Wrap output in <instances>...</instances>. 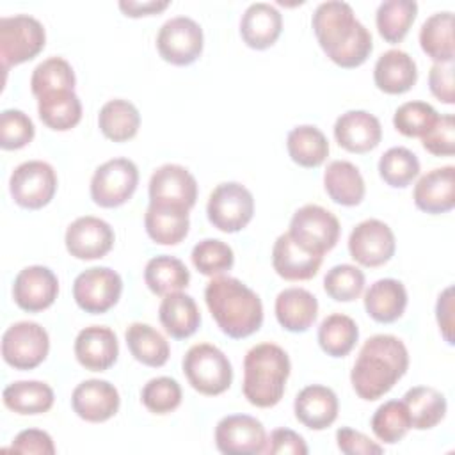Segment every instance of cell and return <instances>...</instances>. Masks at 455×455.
I'll return each instance as SVG.
<instances>
[{
  "label": "cell",
  "instance_id": "obj_1",
  "mask_svg": "<svg viewBox=\"0 0 455 455\" xmlns=\"http://www.w3.org/2000/svg\"><path fill=\"white\" fill-rule=\"evenodd\" d=\"M311 25L320 48L339 68L352 69L364 64L373 50L370 30L347 2H322L313 12Z\"/></svg>",
  "mask_w": 455,
  "mask_h": 455
},
{
  "label": "cell",
  "instance_id": "obj_2",
  "mask_svg": "<svg viewBox=\"0 0 455 455\" xmlns=\"http://www.w3.org/2000/svg\"><path fill=\"white\" fill-rule=\"evenodd\" d=\"M409 368V352L403 341L393 334H375L368 338L350 371L355 395L373 402L393 389Z\"/></svg>",
  "mask_w": 455,
  "mask_h": 455
},
{
  "label": "cell",
  "instance_id": "obj_3",
  "mask_svg": "<svg viewBox=\"0 0 455 455\" xmlns=\"http://www.w3.org/2000/svg\"><path fill=\"white\" fill-rule=\"evenodd\" d=\"M204 300L219 329L233 339L258 332L263 323L261 299L236 277H212L204 288Z\"/></svg>",
  "mask_w": 455,
  "mask_h": 455
},
{
  "label": "cell",
  "instance_id": "obj_4",
  "mask_svg": "<svg viewBox=\"0 0 455 455\" xmlns=\"http://www.w3.org/2000/svg\"><path fill=\"white\" fill-rule=\"evenodd\" d=\"M291 363L275 343L254 345L243 359V396L251 405L268 409L281 402Z\"/></svg>",
  "mask_w": 455,
  "mask_h": 455
},
{
  "label": "cell",
  "instance_id": "obj_5",
  "mask_svg": "<svg viewBox=\"0 0 455 455\" xmlns=\"http://www.w3.org/2000/svg\"><path fill=\"white\" fill-rule=\"evenodd\" d=\"M181 366L188 384L206 396L222 395L233 382V368L228 355L210 343L190 347Z\"/></svg>",
  "mask_w": 455,
  "mask_h": 455
},
{
  "label": "cell",
  "instance_id": "obj_6",
  "mask_svg": "<svg viewBox=\"0 0 455 455\" xmlns=\"http://www.w3.org/2000/svg\"><path fill=\"white\" fill-rule=\"evenodd\" d=\"M44 44V27L34 16L14 14L0 20V59L4 71L32 60L43 52Z\"/></svg>",
  "mask_w": 455,
  "mask_h": 455
},
{
  "label": "cell",
  "instance_id": "obj_7",
  "mask_svg": "<svg viewBox=\"0 0 455 455\" xmlns=\"http://www.w3.org/2000/svg\"><path fill=\"white\" fill-rule=\"evenodd\" d=\"M339 220L323 206L304 204L290 220V236L306 251L323 256L339 240Z\"/></svg>",
  "mask_w": 455,
  "mask_h": 455
},
{
  "label": "cell",
  "instance_id": "obj_8",
  "mask_svg": "<svg viewBox=\"0 0 455 455\" xmlns=\"http://www.w3.org/2000/svg\"><path fill=\"white\" fill-rule=\"evenodd\" d=\"M206 215L212 226L222 233L242 231L254 215V197L242 183H220L208 197Z\"/></svg>",
  "mask_w": 455,
  "mask_h": 455
},
{
  "label": "cell",
  "instance_id": "obj_9",
  "mask_svg": "<svg viewBox=\"0 0 455 455\" xmlns=\"http://www.w3.org/2000/svg\"><path fill=\"white\" fill-rule=\"evenodd\" d=\"M139 185V169L130 158L101 164L91 178V197L101 208H117L132 199Z\"/></svg>",
  "mask_w": 455,
  "mask_h": 455
},
{
  "label": "cell",
  "instance_id": "obj_10",
  "mask_svg": "<svg viewBox=\"0 0 455 455\" xmlns=\"http://www.w3.org/2000/svg\"><path fill=\"white\" fill-rule=\"evenodd\" d=\"M50 350V336L37 322H16L2 336V357L14 370H34Z\"/></svg>",
  "mask_w": 455,
  "mask_h": 455
},
{
  "label": "cell",
  "instance_id": "obj_11",
  "mask_svg": "<svg viewBox=\"0 0 455 455\" xmlns=\"http://www.w3.org/2000/svg\"><path fill=\"white\" fill-rule=\"evenodd\" d=\"M9 192L18 206L39 210L53 199L57 192V174L53 167L43 160L23 162L9 178Z\"/></svg>",
  "mask_w": 455,
  "mask_h": 455
},
{
  "label": "cell",
  "instance_id": "obj_12",
  "mask_svg": "<svg viewBox=\"0 0 455 455\" xmlns=\"http://www.w3.org/2000/svg\"><path fill=\"white\" fill-rule=\"evenodd\" d=\"M203 28L188 16L167 20L156 36V50L160 57L174 66H188L203 53Z\"/></svg>",
  "mask_w": 455,
  "mask_h": 455
},
{
  "label": "cell",
  "instance_id": "obj_13",
  "mask_svg": "<svg viewBox=\"0 0 455 455\" xmlns=\"http://www.w3.org/2000/svg\"><path fill=\"white\" fill-rule=\"evenodd\" d=\"M123 291L121 275L108 267H91L76 275L73 283V299L76 306L91 315H101L112 309Z\"/></svg>",
  "mask_w": 455,
  "mask_h": 455
},
{
  "label": "cell",
  "instance_id": "obj_14",
  "mask_svg": "<svg viewBox=\"0 0 455 455\" xmlns=\"http://www.w3.org/2000/svg\"><path fill=\"white\" fill-rule=\"evenodd\" d=\"M396 249L391 228L379 219L359 222L348 236V252L363 267H380L387 263Z\"/></svg>",
  "mask_w": 455,
  "mask_h": 455
},
{
  "label": "cell",
  "instance_id": "obj_15",
  "mask_svg": "<svg viewBox=\"0 0 455 455\" xmlns=\"http://www.w3.org/2000/svg\"><path fill=\"white\" fill-rule=\"evenodd\" d=\"M215 444L220 453H265L267 432L259 419L249 414L224 416L215 427Z\"/></svg>",
  "mask_w": 455,
  "mask_h": 455
},
{
  "label": "cell",
  "instance_id": "obj_16",
  "mask_svg": "<svg viewBox=\"0 0 455 455\" xmlns=\"http://www.w3.org/2000/svg\"><path fill=\"white\" fill-rule=\"evenodd\" d=\"M114 229L100 217L84 215L75 219L66 229V249L76 259H98L114 247Z\"/></svg>",
  "mask_w": 455,
  "mask_h": 455
},
{
  "label": "cell",
  "instance_id": "obj_17",
  "mask_svg": "<svg viewBox=\"0 0 455 455\" xmlns=\"http://www.w3.org/2000/svg\"><path fill=\"white\" fill-rule=\"evenodd\" d=\"M59 295L57 275L43 265H30L18 272L12 284V299L23 311L39 313L48 309Z\"/></svg>",
  "mask_w": 455,
  "mask_h": 455
},
{
  "label": "cell",
  "instance_id": "obj_18",
  "mask_svg": "<svg viewBox=\"0 0 455 455\" xmlns=\"http://www.w3.org/2000/svg\"><path fill=\"white\" fill-rule=\"evenodd\" d=\"M197 201V181L178 164L160 165L149 180V203L176 204L190 210Z\"/></svg>",
  "mask_w": 455,
  "mask_h": 455
},
{
  "label": "cell",
  "instance_id": "obj_19",
  "mask_svg": "<svg viewBox=\"0 0 455 455\" xmlns=\"http://www.w3.org/2000/svg\"><path fill=\"white\" fill-rule=\"evenodd\" d=\"M121 398L114 384L101 379L80 382L71 395V407L78 418L89 423H103L116 416Z\"/></svg>",
  "mask_w": 455,
  "mask_h": 455
},
{
  "label": "cell",
  "instance_id": "obj_20",
  "mask_svg": "<svg viewBox=\"0 0 455 455\" xmlns=\"http://www.w3.org/2000/svg\"><path fill=\"white\" fill-rule=\"evenodd\" d=\"M119 355L117 336L110 327L91 325L82 329L75 339V357L89 371L108 370Z\"/></svg>",
  "mask_w": 455,
  "mask_h": 455
},
{
  "label": "cell",
  "instance_id": "obj_21",
  "mask_svg": "<svg viewBox=\"0 0 455 455\" xmlns=\"http://www.w3.org/2000/svg\"><path fill=\"white\" fill-rule=\"evenodd\" d=\"M336 142L350 153H368L382 139L380 121L366 110H348L334 123Z\"/></svg>",
  "mask_w": 455,
  "mask_h": 455
},
{
  "label": "cell",
  "instance_id": "obj_22",
  "mask_svg": "<svg viewBox=\"0 0 455 455\" xmlns=\"http://www.w3.org/2000/svg\"><path fill=\"white\" fill-rule=\"evenodd\" d=\"M414 204L425 213H446L455 206V167L428 171L414 185Z\"/></svg>",
  "mask_w": 455,
  "mask_h": 455
},
{
  "label": "cell",
  "instance_id": "obj_23",
  "mask_svg": "<svg viewBox=\"0 0 455 455\" xmlns=\"http://www.w3.org/2000/svg\"><path fill=\"white\" fill-rule=\"evenodd\" d=\"M323 256L313 254L300 247L290 233L277 236L272 247V265L279 277L286 281H307L320 270Z\"/></svg>",
  "mask_w": 455,
  "mask_h": 455
},
{
  "label": "cell",
  "instance_id": "obj_24",
  "mask_svg": "<svg viewBox=\"0 0 455 455\" xmlns=\"http://www.w3.org/2000/svg\"><path fill=\"white\" fill-rule=\"evenodd\" d=\"M295 418L311 430L329 428L339 411L336 393L322 384H311L299 391L293 402Z\"/></svg>",
  "mask_w": 455,
  "mask_h": 455
},
{
  "label": "cell",
  "instance_id": "obj_25",
  "mask_svg": "<svg viewBox=\"0 0 455 455\" xmlns=\"http://www.w3.org/2000/svg\"><path fill=\"white\" fill-rule=\"evenodd\" d=\"M283 16L281 12L267 4H251L240 20V36L243 43L252 50L270 48L281 36Z\"/></svg>",
  "mask_w": 455,
  "mask_h": 455
},
{
  "label": "cell",
  "instance_id": "obj_26",
  "mask_svg": "<svg viewBox=\"0 0 455 455\" xmlns=\"http://www.w3.org/2000/svg\"><path fill=\"white\" fill-rule=\"evenodd\" d=\"M373 80L386 94H403L411 91L418 80L416 62L403 50H387L375 62Z\"/></svg>",
  "mask_w": 455,
  "mask_h": 455
},
{
  "label": "cell",
  "instance_id": "obj_27",
  "mask_svg": "<svg viewBox=\"0 0 455 455\" xmlns=\"http://www.w3.org/2000/svg\"><path fill=\"white\" fill-rule=\"evenodd\" d=\"M188 212L190 210L176 204L149 203L144 215L148 236L160 245L180 243L187 236L190 228Z\"/></svg>",
  "mask_w": 455,
  "mask_h": 455
},
{
  "label": "cell",
  "instance_id": "obj_28",
  "mask_svg": "<svg viewBox=\"0 0 455 455\" xmlns=\"http://www.w3.org/2000/svg\"><path fill=\"white\" fill-rule=\"evenodd\" d=\"M275 318L290 332H306L318 316L316 297L304 288H286L275 297Z\"/></svg>",
  "mask_w": 455,
  "mask_h": 455
},
{
  "label": "cell",
  "instance_id": "obj_29",
  "mask_svg": "<svg viewBox=\"0 0 455 455\" xmlns=\"http://www.w3.org/2000/svg\"><path fill=\"white\" fill-rule=\"evenodd\" d=\"M407 307V290L402 281L384 277L370 284L364 293V309L379 323L396 322Z\"/></svg>",
  "mask_w": 455,
  "mask_h": 455
},
{
  "label": "cell",
  "instance_id": "obj_30",
  "mask_svg": "<svg viewBox=\"0 0 455 455\" xmlns=\"http://www.w3.org/2000/svg\"><path fill=\"white\" fill-rule=\"evenodd\" d=\"M158 318L165 332L174 339L190 338L201 325V313L196 300L183 291L164 295Z\"/></svg>",
  "mask_w": 455,
  "mask_h": 455
},
{
  "label": "cell",
  "instance_id": "obj_31",
  "mask_svg": "<svg viewBox=\"0 0 455 455\" xmlns=\"http://www.w3.org/2000/svg\"><path fill=\"white\" fill-rule=\"evenodd\" d=\"M327 196L341 206H357L366 194L364 180L359 169L347 160H332L323 172Z\"/></svg>",
  "mask_w": 455,
  "mask_h": 455
},
{
  "label": "cell",
  "instance_id": "obj_32",
  "mask_svg": "<svg viewBox=\"0 0 455 455\" xmlns=\"http://www.w3.org/2000/svg\"><path fill=\"white\" fill-rule=\"evenodd\" d=\"M37 114L48 128L68 132L82 119V101L75 91L46 92L37 98Z\"/></svg>",
  "mask_w": 455,
  "mask_h": 455
},
{
  "label": "cell",
  "instance_id": "obj_33",
  "mask_svg": "<svg viewBox=\"0 0 455 455\" xmlns=\"http://www.w3.org/2000/svg\"><path fill=\"white\" fill-rule=\"evenodd\" d=\"M4 405L16 414H43L53 405V389L41 380H16L2 393Z\"/></svg>",
  "mask_w": 455,
  "mask_h": 455
},
{
  "label": "cell",
  "instance_id": "obj_34",
  "mask_svg": "<svg viewBox=\"0 0 455 455\" xmlns=\"http://www.w3.org/2000/svg\"><path fill=\"white\" fill-rule=\"evenodd\" d=\"M411 416V427L428 430L439 425L446 414V398L441 391L428 386H414L405 391L402 400Z\"/></svg>",
  "mask_w": 455,
  "mask_h": 455
},
{
  "label": "cell",
  "instance_id": "obj_35",
  "mask_svg": "<svg viewBox=\"0 0 455 455\" xmlns=\"http://www.w3.org/2000/svg\"><path fill=\"white\" fill-rule=\"evenodd\" d=\"M124 339H126L128 350L133 355V359L146 366L160 368L167 363V359L171 355L167 339L148 323L133 322L126 329Z\"/></svg>",
  "mask_w": 455,
  "mask_h": 455
},
{
  "label": "cell",
  "instance_id": "obj_36",
  "mask_svg": "<svg viewBox=\"0 0 455 455\" xmlns=\"http://www.w3.org/2000/svg\"><path fill=\"white\" fill-rule=\"evenodd\" d=\"M286 148L290 158L306 169L322 165L329 156V140L323 132L313 124H300L290 130Z\"/></svg>",
  "mask_w": 455,
  "mask_h": 455
},
{
  "label": "cell",
  "instance_id": "obj_37",
  "mask_svg": "<svg viewBox=\"0 0 455 455\" xmlns=\"http://www.w3.org/2000/svg\"><path fill=\"white\" fill-rule=\"evenodd\" d=\"M144 283L155 295L164 297L187 288L190 283V272L180 258L160 254L146 263Z\"/></svg>",
  "mask_w": 455,
  "mask_h": 455
},
{
  "label": "cell",
  "instance_id": "obj_38",
  "mask_svg": "<svg viewBox=\"0 0 455 455\" xmlns=\"http://www.w3.org/2000/svg\"><path fill=\"white\" fill-rule=\"evenodd\" d=\"M98 126L101 133L114 142H126L133 139L140 126V114L128 100H110L98 114Z\"/></svg>",
  "mask_w": 455,
  "mask_h": 455
},
{
  "label": "cell",
  "instance_id": "obj_39",
  "mask_svg": "<svg viewBox=\"0 0 455 455\" xmlns=\"http://www.w3.org/2000/svg\"><path fill=\"white\" fill-rule=\"evenodd\" d=\"M419 44L434 62H453V12L441 11L427 18L419 28Z\"/></svg>",
  "mask_w": 455,
  "mask_h": 455
},
{
  "label": "cell",
  "instance_id": "obj_40",
  "mask_svg": "<svg viewBox=\"0 0 455 455\" xmlns=\"http://www.w3.org/2000/svg\"><path fill=\"white\" fill-rule=\"evenodd\" d=\"M357 338V323L343 313L325 316L318 327V345L331 357L348 355L355 347Z\"/></svg>",
  "mask_w": 455,
  "mask_h": 455
},
{
  "label": "cell",
  "instance_id": "obj_41",
  "mask_svg": "<svg viewBox=\"0 0 455 455\" xmlns=\"http://www.w3.org/2000/svg\"><path fill=\"white\" fill-rule=\"evenodd\" d=\"M418 14V4L414 0H386L379 5L375 23L380 37L391 44L400 43Z\"/></svg>",
  "mask_w": 455,
  "mask_h": 455
},
{
  "label": "cell",
  "instance_id": "obj_42",
  "mask_svg": "<svg viewBox=\"0 0 455 455\" xmlns=\"http://www.w3.org/2000/svg\"><path fill=\"white\" fill-rule=\"evenodd\" d=\"M370 425L375 437L386 444H396L412 428L409 411L402 400H389L379 405Z\"/></svg>",
  "mask_w": 455,
  "mask_h": 455
},
{
  "label": "cell",
  "instance_id": "obj_43",
  "mask_svg": "<svg viewBox=\"0 0 455 455\" xmlns=\"http://www.w3.org/2000/svg\"><path fill=\"white\" fill-rule=\"evenodd\" d=\"M76 84L71 64L62 57H50L36 66L30 76V89L36 98L53 91H73Z\"/></svg>",
  "mask_w": 455,
  "mask_h": 455
},
{
  "label": "cell",
  "instance_id": "obj_44",
  "mask_svg": "<svg viewBox=\"0 0 455 455\" xmlns=\"http://www.w3.org/2000/svg\"><path fill=\"white\" fill-rule=\"evenodd\" d=\"M379 174L386 185L405 188L419 174V160L407 148H389L379 160Z\"/></svg>",
  "mask_w": 455,
  "mask_h": 455
},
{
  "label": "cell",
  "instance_id": "obj_45",
  "mask_svg": "<svg viewBox=\"0 0 455 455\" xmlns=\"http://www.w3.org/2000/svg\"><path fill=\"white\" fill-rule=\"evenodd\" d=\"M192 263L194 267L208 277L222 275L224 272L231 270L235 265V252L233 249L217 238H204L197 242L192 249Z\"/></svg>",
  "mask_w": 455,
  "mask_h": 455
},
{
  "label": "cell",
  "instance_id": "obj_46",
  "mask_svg": "<svg viewBox=\"0 0 455 455\" xmlns=\"http://www.w3.org/2000/svg\"><path fill=\"white\" fill-rule=\"evenodd\" d=\"M325 293L336 302H352L364 290V274L359 267L341 263L327 270L323 277Z\"/></svg>",
  "mask_w": 455,
  "mask_h": 455
},
{
  "label": "cell",
  "instance_id": "obj_47",
  "mask_svg": "<svg viewBox=\"0 0 455 455\" xmlns=\"http://www.w3.org/2000/svg\"><path fill=\"white\" fill-rule=\"evenodd\" d=\"M437 116V110L427 101H405L395 110L393 124L405 137H423Z\"/></svg>",
  "mask_w": 455,
  "mask_h": 455
},
{
  "label": "cell",
  "instance_id": "obj_48",
  "mask_svg": "<svg viewBox=\"0 0 455 455\" xmlns=\"http://www.w3.org/2000/svg\"><path fill=\"white\" fill-rule=\"evenodd\" d=\"M144 407L153 414H169L181 403V387L172 377H155L140 391Z\"/></svg>",
  "mask_w": 455,
  "mask_h": 455
},
{
  "label": "cell",
  "instance_id": "obj_49",
  "mask_svg": "<svg viewBox=\"0 0 455 455\" xmlns=\"http://www.w3.org/2000/svg\"><path fill=\"white\" fill-rule=\"evenodd\" d=\"M36 128L32 119L18 110L7 108L0 114V146L2 149H21L32 142Z\"/></svg>",
  "mask_w": 455,
  "mask_h": 455
},
{
  "label": "cell",
  "instance_id": "obj_50",
  "mask_svg": "<svg viewBox=\"0 0 455 455\" xmlns=\"http://www.w3.org/2000/svg\"><path fill=\"white\" fill-rule=\"evenodd\" d=\"M423 148L435 156H451L455 153V121L451 114L437 116L432 128L421 137Z\"/></svg>",
  "mask_w": 455,
  "mask_h": 455
},
{
  "label": "cell",
  "instance_id": "obj_51",
  "mask_svg": "<svg viewBox=\"0 0 455 455\" xmlns=\"http://www.w3.org/2000/svg\"><path fill=\"white\" fill-rule=\"evenodd\" d=\"M14 453H36V455H53L55 453V444L53 439L48 432L39 430V428H27L21 430L11 448Z\"/></svg>",
  "mask_w": 455,
  "mask_h": 455
},
{
  "label": "cell",
  "instance_id": "obj_52",
  "mask_svg": "<svg viewBox=\"0 0 455 455\" xmlns=\"http://www.w3.org/2000/svg\"><path fill=\"white\" fill-rule=\"evenodd\" d=\"M336 443L339 451L347 455H371L384 451L379 443L371 441L368 435L350 427H341L336 430Z\"/></svg>",
  "mask_w": 455,
  "mask_h": 455
},
{
  "label": "cell",
  "instance_id": "obj_53",
  "mask_svg": "<svg viewBox=\"0 0 455 455\" xmlns=\"http://www.w3.org/2000/svg\"><path fill=\"white\" fill-rule=\"evenodd\" d=\"M430 92L446 105L455 103L453 89V62H435L428 73Z\"/></svg>",
  "mask_w": 455,
  "mask_h": 455
},
{
  "label": "cell",
  "instance_id": "obj_54",
  "mask_svg": "<svg viewBox=\"0 0 455 455\" xmlns=\"http://www.w3.org/2000/svg\"><path fill=\"white\" fill-rule=\"evenodd\" d=\"M307 444L304 437L290 428H275L270 432V437H267V446L265 453L270 455H283V453H291V455H306Z\"/></svg>",
  "mask_w": 455,
  "mask_h": 455
},
{
  "label": "cell",
  "instance_id": "obj_55",
  "mask_svg": "<svg viewBox=\"0 0 455 455\" xmlns=\"http://www.w3.org/2000/svg\"><path fill=\"white\" fill-rule=\"evenodd\" d=\"M435 318L439 331L448 345H453V329H455V318H453V286H446L435 304Z\"/></svg>",
  "mask_w": 455,
  "mask_h": 455
},
{
  "label": "cell",
  "instance_id": "obj_56",
  "mask_svg": "<svg viewBox=\"0 0 455 455\" xmlns=\"http://www.w3.org/2000/svg\"><path fill=\"white\" fill-rule=\"evenodd\" d=\"M169 7V2H158V0H148V2H133V0H121L119 9L124 12V16L139 18V16H151L158 14L164 9Z\"/></svg>",
  "mask_w": 455,
  "mask_h": 455
}]
</instances>
